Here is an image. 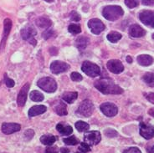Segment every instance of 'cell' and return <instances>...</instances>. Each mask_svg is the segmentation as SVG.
<instances>
[{
    "label": "cell",
    "mask_w": 154,
    "mask_h": 153,
    "mask_svg": "<svg viewBox=\"0 0 154 153\" xmlns=\"http://www.w3.org/2000/svg\"><path fill=\"white\" fill-rule=\"evenodd\" d=\"M127 63H129V64H131L132 63V58L131 56H127Z\"/></svg>",
    "instance_id": "obj_47"
},
{
    "label": "cell",
    "mask_w": 154,
    "mask_h": 153,
    "mask_svg": "<svg viewBox=\"0 0 154 153\" xmlns=\"http://www.w3.org/2000/svg\"><path fill=\"white\" fill-rule=\"evenodd\" d=\"M152 38H153V39H154V34H153V35H152Z\"/></svg>",
    "instance_id": "obj_50"
},
{
    "label": "cell",
    "mask_w": 154,
    "mask_h": 153,
    "mask_svg": "<svg viewBox=\"0 0 154 153\" xmlns=\"http://www.w3.org/2000/svg\"><path fill=\"white\" fill-rule=\"evenodd\" d=\"M45 153H58V148L56 146H49L45 149Z\"/></svg>",
    "instance_id": "obj_40"
},
{
    "label": "cell",
    "mask_w": 154,
    "mask_h": 153,
    "mask_svg": "<svg viewBox=\"0 0 154 153\" xmlns=\"http://www.w3.org/2000/svg\"><path fill=\"white\" fill-rule=\"evenodd\" d=\"M139 19L146 26L154 28V11L143 10L139 14Z\"/></svg>",
    "instance_id": "obj_8"
},
{
    "label": "cell",
    "mask_w": 154,
    "mask_h": 153,
    "mask_svg": "<svg viewBox=\"0 0 154 153\" xmlns=\"http://www.w3.org/2000/svg\"><path fill=\"white\" fill-rule=\"evenodd\" d=\"M4 82H5V84H6V86L8 87V88H12V87H14V81H13L12 79L10 78H8V75H6V74H4Z\"/></svg>",
    "instance_id": "obj_36"
},
{
    "label": "cell",
    "mask_w": 154,
    "mask_h": 153,
    "mask_svg": "<svg viewBox=\"0 0 154 153\" xmlns=\"http://www.w3.org/2000/svg\"><path fill=\"white\" fill-rule=\"evenodd\" d=\"M56 141V137L53 135H44L40 137V142L46 145H52Z\"/></svg>",
    "instance_id": "obj_25"
},
{
    "label": "cell",
    "mask_w": 154,
    "mask_h": 153,
    "mask_svg": "<svg viewBox=\"0 0 154 153\" xmlns=\"http://www.w3.org/2000/svg\"><path fill=\"white\" fill-rule=\"evenodd\" d=\"M137 61L142 66H149L153 63V58L148 54H141L137 58Z\"/></svg>",
    "instance_id": "obj_19"
},
{
    "label": "cell",
    "mask_w": 154,
    "mask_h": 153,
    "mask_svg": "<svg viewBox=\"0 0 154 153\" xmlns=\"http://www.w3.org/2000/svg\"><path fill=\"white\" fill-rule=\"evenodd\" d=\"M12 21L9 19H5L4 21V33H3V38L0 43V51L2 52L5 48L7 38H8L9 33L11 31Z\"/></svg>",
    "instance_id": "obj_12"
},
{
    "label": "cell",
    "mask_w": 154,
    "mask_h": 153,
    "mask_svg": "<svg viewBox=\"0 0 154 153\" xmlns=\"http://www.w3.org/2000/svg\"><path fill=\"white\" fill-rule=\"evenodd\" d=\"M29 90V84L27 83V84L23 85L20 90V91H19V95H18V98H17V104L20 107L23 106L26 103Z\"/></svg>",
    "instance_id": "obj_15"
},
{
    "label": "cell",
    "mask_w": 154,
    "mask_h": 153,
    "mask_svg": "<svg viewBox=\"0 0 154 153\" xmlns=\"http://www.w3.org/2000/svg\"><path fill=\"white\" fill-rule=\"evenodd\" d=\"M68 30L70 34L72 35H78L81 32V28L80 25L75 24V23H72L68 27Z\"/></svg>",
    "instance_id": "obj_30"
},
{
    "label": "cell",
    "mask_w": 154,
    "mask_h": 153,
    "mask_svg": "<svg viewBox=\"0 0 154 153\" xmlns=\"http://www.w3.org/2000/svg\"><path fill=\"white\" fill-rule=\"evenodd\" d=\"M54 110L57 115L63 116V115H67V107L66 105L62 101H58L57 103L54 106Z\"/></svg>",
    "instance_id": "obj_22"
},
{
    "label": "cell",
    "mask_w": 154,
    "mask_h": 153,
    "mask_svg": "<svg viewBox=\"0 0 154 153\" xmlns=\"http://www.w3.org/2000/svg\"><path fill=\"white\" fill-rule=\"evenodd\" d=\"M63 142H65V144L69 145H75L79 143V140L77 139L75 136H72L70 137L64 138L63 139Z\"/></svg>",
    "instance_id": "obj_31"
},
{
    "label": "cell",
    "mask_w": 154,
    "mask_h": 153,
    "mask_svg": "<svg viewBox=\"0 0 154 153\" xmlns=\"http://www.w3.org/2000/svg\"><path fill=\"white\" fill-rule=\"evenodd\" d=\"M94 110H95V107L92 102L89 99H85L84 101H82L81 105L79 106V107L77 109V113L82 116L90 117L93 114Z\"/></svg>",
    "instance_id": "obj_5"
},
{
    "label": "cell",
    "mask_w": 154,
    "mask_h": 153,
    "mask_svg": "<svg viewBox=\"0 0 154 153\" xmlns=\"http://www.w3.org/2000/svg\"><path fill=\"white\" fill-rule=\"evenodd\" d=\"M106 67L107 69L113 74H121L122 72H123L124 66L122 65V63L118 60H109L106 64Z\"/></svg>",
    "instance_id": "obj_14"
},
{
    "label": "cell",
    "mask_w": 154,
    "mask_h": 153,
    "mask_svg": "<svg viewBox=\"0 0 154 153\" xmlns=\"http://www.w3.org/2000/svg\"><path fill=\"white\" fill-rule=\"evenodd\" d=\"M35 23L38 28L46 29H49L52 25V21L47 17H39V18L36 19Z\"/></svg>",
    "instance_id": "obj_20"
},
{
    "label": "cell",
    "mask_w": 154,
    "mask_h": 153,
    "mask_svg": "<svg viewBox=\"0 0 154 153\" xmlns=\"http://www.w3.org/2000/svg\"><path fill=\"white\" fill-rule=\"evenodd\" d=\"M100 109L101 112L106 115L108 117H113L117 115L118 113V108L115 104L110 103V102H106L100 105Z\"/></svg>",
    "instance_id": "obj_9"
},
{
    "label": "cell",
    "mask_w": 154,
    "mask_h": 153,
    "mask_svg": "<svg viewBox=\"0 0 154 153\" xmlns=\"http://www.w3.org/2000/svg\"><path fill=\"white\" fill-rule=\"evenodd\" d=\"M78 97V93L77 92H65L62 95V99L66 103L71 104L77 99Z\"/></svg>",
    "instance_id": "obj_23"
},
{
    "label": "cell",
    "mask_w": 154,
    "mask_h": 153,
    "mask_svg": "<svg viewBox=\"0 0 154 153\" xmlns=\"http://www.w3.org/2000/svg\"><path fill=\"white\" fill-rule=\"evenodd\" d=\"M50 53L52 54V55H56V54H58V50L56 48L53 47V48H51L50 50Z\"/></svg>",
    "instance_id": "obj_44"
},
{
    "label": "cell",
    "mask_w": 154,
    "mask_h": 153,
    "mask_svg": "<svg viewBox=\"0 0 154 153\" xmlns=\"http://www.w3.org/2000/svg\"><path fill=\"white\" fill-rule=\"evenodd\" d=\"M75 128L77 129V130H79L80 132H83V131H87V130L90 129V126L89 124H87L85 121H77L75 124Z\"/></svg>",
    "instance_id": "obj_29"
},
{
    "label": "cell",
    "mask_w": 154,
    "mask_h": 153,
    "mask_svg": "<svg viewBox=\"0 0 154 153\" xmlns=\"http://www.w3.org/2000/svg\"><path fill=\"white\" fill-rule=\"evenodd\" d=\"M146 98L149 102H151L152 104H154V93H150V94L146 95Z\"/></svg>",
    "instance_id": "obj_42"
},
{
    "label": "cell",
    "mask_w": 154,
    "mask_h": 153,
    "mask_svg": "<svg viewBox=\"0 0 154 153\" xmlns=\"http://www.w3.org/2000/svg\"><path fill=\"white\" fill-rule=\"evenodd\" d=\"M123 153H142V151L137 147H130L128 149L125 150Z\"/></svg>",
    "instance_id": "obj_39"
},
{
    "label": "cell",
    "mask_w": 154,
    "mask_h": 153,
    "mask_svg": "<svg viewBox=\"0 0 154 153\" xmlns=\"http://www.w3.org/2000/svg\"><path fill=\"white\" fill-rule=\"evenodd\" d=\"M45 1H46L48 3H51V2H54V0H45Z\"/></svg>",
    "instance_id": "obj_49"
},
{
    "label": "cell",
    "mask_w": 154,
    "mask_h": 153,
    "mask_svg": "<svg viewBox=\"0 0 154 153\" xmlns=\"http://www.w3.org/2000/svg\"><path fill=\"white\" fill-rule=\"evenodd\" d=\"M94 85L105 95H120L123 93V89L116 84L115 82L109 78H101L99 81H96Z\"/></svg>",
    "instance_id": "obj_1"
},
{
    "label": "cell",
    "mask_w": 154,
    "mask_h": 153,
    "mask_svg": "<svg viewBox=\"0 0 154 153\" xmlns=\"http://www.w3.org/2000/svg\"><path fill=\"white\" fill-rule=\"evenodd\" d=\"M21 126L18 123H4L2 125V132L5 135H10L19 131Z\"/></svg>",
    "instance_id": "obj_16"
},
{
    "label": "cell",
    "mask_w": 154,
    "mask_h": 153,
    "mask_svg": "<svg viewBox=\"0 0 154 153\" xmlns=\"http://www.w3.org/2000/svg\"><path fill=\"white\" fill-rule=\"evenodd\" d=\"M100 140H101V136L100 131L98 130L88 131L84 136V141L89 145H97L98 143H100Z\"/></svg>",
    "instance_id": "obj_7"
},
{
    "label": "cell",
    "mask_w": 154,
    "mask_h": 153,
    "mask_svg": "<svg viewBox=\"0 0 154 153\" xmlns=\"http://www.w3.org/2000/svg\"><path fill=\"white\" fill-rule=\"evenodd\" d=\"M124 11L122 7L117 5H109L103 8L102 15L108 21H116L122 17Z\"/></svg>",
    "instance_id": "obj_2"
},
{
    "label": "cell",
    "mask_w": 154,
    "mask_h": 153,
    "mask_svg": "<svg viewBox=\"0 0 154 153\" xmlns=\"http://www.w3.org/2000/svg\"><path fill=\"white\" fill-rule=\"evenodd\" d=\"M89 39L85 36H80L75 39V45L80 50H85L86 46L88 45Z\"/></svg>",
    "instance_id": "obj_24"
},
{
    "label": "cell",
    "mask_w": 154,
    "mask_h": 153,
    "mask_svg": "<svg viewBox=\"0 0 154 153\" xmlns=\"http://www.w3.org/2000/svg\"><path fill=\"white\" fill-rule=\"evenodd\" d=\"M140 135L146 140L154 137V126L146 123H140Z\"/></svg>",
    "instance_id": "obj_13"
},
{
    "label": "cell",
    "mask_w": 154,
    "mask_h": 153,
    "mask_svg": "<svg viewBox=\"0 0 154 153\" xmlns=\"http://www.w3.org/2000/svg\"><path fill=\"white\" fill-rule=\"evenodd\" d=\"M70 79L73 81H81L82 79H83V77L79 73L72 72L70 74Z\"/></svg>",
    "instance_id": "obj_38"
},
{
    "label": "cell",
    "mask_w": 154,
    "mask_h": 153,
    "mask_svg": "<svg viewBox=\"0 0 154 153\" xmlns=\"http://www.w3.org/2000/svg\"><path fill=\"white\" fill-rule=\"evenodd\" d=\"M46 111L47 108L45 106H42V105H40V106H33V107H31L29 109L28 115H29V117L31 118V117H34V116H36V115H41L43 113H45Z\"/></svg>",
    "instance_id": "obj_18"
},
{
    "label": "cell",
    "mask_w": 154,
    "mask_h": 153,
    "mask_svg": "<svg viewBox=\"0 0 154 153\" xmlns=\"http://www.w3.org/2000/svg\"><path fill=\"white\" fill-rule=\"evenodd\" d=\"M35 35H36V31L34 28L30 27V26L23 28L21 30V36H22L23 39L29 42V44L33 46H35L37 44V41L35 38Z\"/></svg>",
    "instance_id": "obj_6"
},
{
    "label": "cell",
    "mask_w": 154,
    "mask_h": 153,
    "mask_svg": "<svg viewBox=\"0 0 154 153\" xmlns=\"http://www.w3.org/2000/svg\"><path fill=\"white\" fill-rule=\"evenodd\" d=\"M81 70L90 77H97L100 74V67L91 61L83 62L81 65Z\"/></svg>",
    "instance_id": "obj_4"
},
{
    "label": "cell",
    "mask_w": 154,
    "mask_h": 153,
    "mask_svg": "<svg viewBox=\"0 0 154 153\" xmlns=\"http://www.w3.org/2000/svg\"><path fill=\"white\" fill-rule=\"evenodd\" d=\"M147 152L148 153H154V145H152V147L147 149Z\"/></svg>",
    "instance_id": "obj_48"
},
{
    "label": "cell",
    "mask_w": 154,
    "mask_h": 153,
    "mask_svg": "<svg viewBox=\"0 0 154 153\" xmlns=\"http://www.w3.org/2000/svg\"><path fill=\"white\" fill-rule=\"evenodd\" d=\"M104 134L106 136H107L109 138H114L118 136L117 131L114 129H106L104 130Z\"/></svg>",
    "instance_id": "obj_32"
},
{
    "label": "cell",
    "mask_w": 154,
    "mask_h": 153,
    "mask_svg": "<svg viewBox=\"0 0 154 153\" xmlns=\"http://www.w3.org/2000/svg\"><path fill=\"white\" fill-rule=\"evenodd\" d=\"M35 136V131L32 130V129H28V130H25L24 134H23V136H24V139L26 141H29L32 138L34 137Z\"/></svg>",
    "instance_id": "obj_35"
},
{
    "label": "cell",
    "mask_w": 154,
    "mask_h": 153,
    "mask_svg": "<svg viewBox=\"0 0 154 153\" xmlns=\"http://www.w3.org/2000/svg\"><path fill=\"white\" fill-rule=\"evenodd\" d=\"M56 130L62 135V136H69L73 132L72 127L69 125H66L65 123L60 122L56 126Z\"/></svg>",
    "instance_id": "obj_21"
},
{
    "label": "cell",
    "mask_w": 154,
    "mask_h": 153,
    "mask_svg": "<svg viewBox=\"0 0 154 153\" xmlns=\"http://www.w3.org/2000/svg\"><path fill=\"white\" fill-rule=\"evenodd\" d=\"M125 4L129 8H134L138 6L139 1L138 0H125Z\"/></svg>",
    "instance_id": "obj_34"
},
{
    "label": "cell",
    "mask_w": 154,
    "mask_h": 153,
    "mask_svg": "<svg viewBox=\"0 0 154 153\" xmlns=\"http://www.w3.org/2000/svg\"><path fill=\"white\" fill-rule=\"evenodd\" d=\"M29 96H30L31 100L35 101V102H40V101L44 100V98H45L42 93L38 90H33L30 93Z\"/></svg>",
    "instance_id": "obj_28"
},
{
    "label": "cell",
    "mask_w": 154,
    "mask_h": 153,
    "mask_svg": "<svg viewBox=\"0 0 154 153\" xmlns=\"http://www.w3.org/2000/svg\"><path fill=\"white\" fill-rule=\"evenodd\" d=\"M88 27L94 35H100L103 30H105V24L102 21L98 19H92L89 20Z\"/></svg>",
    "instance_id": "obj_11"
},
{
    "label": "cell",
    "mask_w": 154,
    "mask_h": 153,
    "mask_svg": "<svg viewBox=\"0 0 154 153\" xmlns=\"http://www.w3.org/2000/svg\"><path fill=\"white\" fill-rule=\"evenodd\" d=\"M38 86L47 93H54L57 90V83L50 77H44L37 82Z\"/></svg>",
    "instance_id": "obj_3"
},
{
    "label": "cell",
    "mask_w": 154,
    "mask_h": 153,
    "mask_svg": "<svg viewBox=\"0 0 154 153\" xmlns=\"http://www.w3.org/2000/svg\"><path fill=\"white\" fill-rule=\"evenodd\" d=\"M129 35L133 38H141L146 35V31L138 24H132L129 27Z\"/></svg>",
    "instance_id": "obj_17"
},
{
    "label": "cell",
    "mask_w": 154,
    "mask_h": 153,
    "mask_svg": "<svg viewBox=\"0 0 154 153\" xmlns=\"http://www.w3.org/2000/svg\"><path fill=\"white\" fill-rule=\"evenodd\" d=\"M107 39L112 43H116L119 41L120 39L122 38V35L118 33V32H116V31H112V32H110L107 35Z\"/></svg>",
    "instance_id": "obj_27"
},
{
    "label": "cell",
    "mask_w": 154,
    "mask_h": 153,
    "mask_svg": "<svg viewBox=\"0 0 154 153\" xmlns=\"http://www.w3.org/2000/svg\"><path fill=\"white\" fill-rule=\"evenodd\" d=\"M148 114H149L151 116L154 117V108H152V109H150V110L148 111Z\"/></svg>",
    "instance_id": "obj_46"
},
{
    "label": "cell",
    "mask_w": 154,
    "mask_h": 153,
    "mask_svg": "<svg viewBox=\"0 0 154 153\" xmlns=\"http://www.w3.org/2000/svg\"><path fill=\"white\" fill-rule=\"evenodd\" d=\"M79 151H81V153L89 152L91 151V145H89L85 142H82V143H81V145L79 146Z\"/></svg>",
    "instance_id": "obj_33"
},
{
    "label": "cell",
    "mask_w": 154,
    "mask_h": 153,
    "mask_svg": "<svg viewBox=\"0 0 154 153\" xmlns=\"http://www.w3.org/2000/svg\"><path fill=\"white\" fill-rule=\"evenodd\" d=\"M143 80L148 86L154 87V73H146L143 76Z\"/></svg>",
    "instance_id": "obj_26"
},
{
    "label": "cell",
    "mask_w": 154,
    "mask_h": 153,
    "mask_svg": "<svg viewBox=\"0 0 154 153\" xmlns=\"http://www.w3.org/2000/svg\"><path fill=\"white\" fill-rule=\"evenodd\" d=\"M60 152L61 153H69V150L68 149V148H64V147H62V148H60Z\"/></svg>",
    "instance_id": "obj_45"
},
{
    "label": "cell",
    "mask_w": 154,
    "mask_h": 153,
    "mask_svg": "<svg viewBox=\"0 0 154 153\" xmlns=\"http://www.w3.org/2000/svg\"><path fill=\"white\" fill-rule=\"evenodd\" d=\"M50 68L51 72L53 73V74L59 75V74L66 72L67 70H69V65L67 63H66V62L55 60V61H53L51 63Z\"/></svg>",
    "instance_id": "obj_10"
},
{
    "label": "cell",
    "mask_w": 154,
    "mask_h": 153,
    "mask_svg": "<svg viewBox=\"0 0 154 153\" xmlns=\"http://www.w3.org/2000/svg\"><path fill=\"white\" fill-rule=\"evenodd\" d=\"M55 35V33H54V30H52V29H48V30H45L44 33H43V38H45V39H49L51 37H53Z\"/></svg>",
    "instance_id": "obj_37"
},
{
    "label": "cell",
    "mask_w": 154,
    "mask_h": 153,
    "mask_svg": "<svg viewBox=\"0 0 154 153\" xmlns=\"http://www.w3.org/2000/svg\"><path fill=\"white\" fill-rule=\"evenodd\" d=\"M142 3L146 6H152L154 5V0H141Z\"/></svg>",
    "instance_id": "obj_43"
},
{
    "label": "cell",
    "mask_w": 154,
    "mask_h": 153,
    "mask_svg": "<svg viewBox=\"0 0 154 153\" xmlns=\"http://www.w3.org/2000/svg\"><path fill=\"white\" fill-rule=\"evenodd\" d=\"M70 19L73 20V21H80L81 20V16L80 14H78L76 12L73 11L72 14H71V17H70Z\"/></svg>",
    "instance_id": "obj_41"
}]
</instances>
